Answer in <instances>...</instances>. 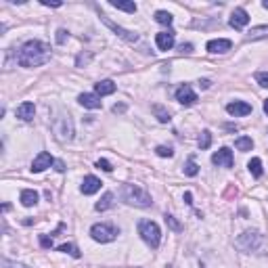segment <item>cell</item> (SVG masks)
Listing matches in <instances>:
<instances>
[{
  "instance_id": "obj_1",
  "label": "cell",
  "mask_w": 268,
  "mask_h": 268,
  "mask_svg": "<svg viewBox=\"0 0 268 268\" xmlns=\"http://www.w3.org/2000/svg\"><path fill=\"white\" fill-rule=\"evenodd\" d=\"M51 59V46L40 40H30L19 48L17 63L21 67H40Z\"/></svg>"
},
{
  "instance_id": "obj_2",
  "label": "cell",
  "mask_w": 268,
  "mask_h": 268,
  "mask_svg": "<svg viewBox=\"0 0 268 268\" xmlns=\"http://www.w3.org/2000/svg\"><path fill=\"white\" fill-rule=\"evenodd\" d=\"M119 197H122L128 206H134V208H151L153 206L151 195L147 193L145 189H140L138 185H122Z\"/></svg>"
},
{
  "instance_id": "obj_3",
  "label": "cell",
  "mask_w": 268,
  "mask_h": 268,
  "mask_svg": "<svg viewBox=\"0 0 268 268\" xmlns=\"http://www.w3.org/2000/svg\"><path fill=\"white\" fill-rule=\"evenodd\" d=\"M53 134L57 136V140H61V143H69V140H74L76 128H74L72 115H69V114H61L59 117H55V122H53Z\"/></svg>"
},
{
  "instance_id": "obj_4",
  "label": "cell",
  "mask_w": 268,
  "mask_h": 268,
  "mask_svg": "<svg viewBox=\"0 0 268 268\" xmlns=\"http://www.w3.org/2000/svg\"><path fill=\"white\" fill-rule=\"evenodd\" d=\"M138 235L143 237V241L149 245V248H159L161 243V230L157 227V222L153 220H140L138 222Z\"/></svg>"
},
{
  "instance_id": "obj_5",
  "label": "cell",
  "mask_w": 268,
  "mask_h": 268,
  "mask_svg": "<svg viewBox=\"0 0 268 268\" xmlns=\"http://www.w3.org/2000/svg\"><path fill=\"white\" fill-rule=\"evenodd\" d=\"M264 243V237L260 235V232H256V230H245V232H241V235L237 237V241H235V245L239 249H241L243 253H251V251H256V249H260V245Z\"/></svg>"
},
{
  "instance_id": "obj_6",
  "label": "cell",
  "mask_w": 268,
  "mask_h": 268,
  "mask_svg": "<svg viewBox=\"0 0 268 268\" xmlns=\"http://www.w3.org/2000/svg\"><path fill=\"white\" fill-rule=\"evenodd\" d=\"M117 235H119V229L114 227V224H109V222L95 224V227L90 229V237H93L96 243H111L117 239Z\"/></svg>"
},
{
  "instance_id": "obj_7",
  "label": "cell",
  "mask_w": 268,
  "mask_h": 268,
  "mask_svg": "<svg viewBox=\"0 0 268 268\" xmlns=\"http://www.w3.org/2000/svg\"><path fill=\"white\" fill-rule=\"evenodd\" d=\"M101 21H103V23H105V25H107V27H109V30H111V32H114V34H115V36H119V38H122V40H126V42H136V40H138V34H136V32L124 30V27H122V25H117V23H114V21H111L109 17H105V15H101Z\"/></svg>"
},
{
  "instance_id": "obj_8",
  "label": "cell",
  "mask_w": 268,
  "mask_h": 268,
  "mask_svg": "<svg viewBox=\"0 0 268 268\" xmlns=\"http://www.w3.org/2000/svg\"><path fill=\"white\" fill-rule=\"evenodd\" d=\"M55 159L51 153L48 151H40L36 157H34V161H32V172L34 174H40V172H44L46 168H51V166H55Z\"/></svg>"
},
{
  "instance_id": "obj_9",
  "label": "cell",
  "mask_w": 268,
  "mask_h": 268,
  "mask_svg": "<svg viewBox=\"0 0 268 268\" xmlns=\"http://www.w3.org/2000/svg\"><path fill=\"white\" fill-rule=\"evenodd\" d=\"M232 151L229 147H222V149H218L214 155H211V164L218 166V168H232Z\"/></svg>"
},
{
  "instance_id": "obj_10",
  "label": "cell",
  "mask_w": 268,
  "mask_h": 268,
  "mask_svg": "<svg viewBox=\"0 0 268 268\" xmlns=\"http://www.w3.org/2000/svg\"><path fill=\"white\" fill-rule=\"evenodd\" d=\"M176 101H178L180 105H195L197 103V95H195V90L189 86V84H182V86L176 90Z\"/></svg>"
},
{
  "instance_id": "obj_11",
  "label": "cell",
  "mask_w": 268,
  "mask_h": 268,
  "mask_svg": "<svg viewBox=\"0 0 268 268\" xmlns=\"http://www.w3.org/2000/svg\"><path fill=\"white\" fill-rule=\"evenodd\" d=\"M229 23H230V27H235V30H243L245 25L249 23V15H248V11L245 9H235L230 13V19H229Z\"/></svg>"
},
{
  "instance_id": "obj_12",
  "label": "cell",
  "mask_w": 268,
  "mask_h": 268,
  "mask_svg": "<svg viewBox=\"0 0 268 268\" xmlns=\"http://www.w3.org/2000/svg\"><path fill=\"white\" fill-rule=\"evenodd\" d=\"M206 48H208V53H211V55H224V53H229L232 48V42L227 40V38H216V40H210Z\"/></svg>"
},
{
  "instance_id": "obj_13",
  "label": "cell",
  "mask_w": 268,
  "mask_h": 268,
  "mask_svg": "<svg viewBox=\"0 0 268 268\" xmlns=\"http://www.w3.org/2000/svg\"><path fill=\"white\" fill-rule=\"evenodd\" d=\"M227 114L229 115H235V117L248 115V114H251V105L245 103V101H232V103L227 105Z\"/></svg>"
},
{
  "instance_id": "obj_14",
  "label": "cell",
  "mask_w": 268,
  "mask_h": 268,
  "mask_svg": "<svg viewBox=\"0 0 268 268\" xmlns=\"http://www.w3.org/2000/svg\"><path fill=\"white\" fill-rule=\"evenodd\" d=\"M77 103L86 109H101V96L96 93H82L77 96Z\"/></svg>"
},
{
  "instance_id": "obj_15",
  "label": "cell",
  "mask_w": 268,
  "mask_h": 268,
  "mask_svg": "<svg viewBox=\"0 0 268 268\" xmlns=\"http://www.w3.org/2000/svg\"><path fill=\"white\" fill-rule=\"evenodd\" d=\"M101 185L103 182L96 178V176H84V180H82V187H80V191L84 193V195H95L98 189H101Z\"/></svg>"
},
{
  "instance_id": "obj_16",
  "label": "cell",
  "mask_w": 268,
  "mask_h": 268,
  "mask_svg": "<svg viewBox=\"0 0 268 268\" xmlns=\"http://www.w3.org/2000/svg\"><path fill=\"white\" fill-rule=\"evenodd\" d=\"M155 44H157L159 51H170L174 46V32L168 30V32H159L157 36H155Z\"/></svg>"
},
{
  "instance_id": "obj_17",
  "label": "cell",
  "mask_w": 268,
  "mask_h": 268,
  "mask_svg": "<svg viewBox=\"0 0 268 268\" xmlns=\"http://www.w3.org/2000/svg\"><path fill=\"white\" fill-rule=\"evenodd\" d=\"M34 114H36V107H34V103L30 101H25V103H21L17 111H15V115L19 119H23V122H30V119H34Z\"/></svg>"
},
{
  "instance_id": "obj_18",
  "label": "cell",
  "mask_w": 268,
  "mask_h": 268,
  "mask_svg": "<svg viewBox=\"0 0 268 268\" xmlns=\"http://www.w3.org/2000/svg\"><path fill=\"white\" fill-rule=\"evenodd\" d=\"M95 93L98 96H107L115 93V82L114 80H101L98 84H95Z\"/></svg>"
},
{
  "instance_id": "obj_19",
  "label": "cell",
  "mask_w": 268,
  "mask_h": 268,
  "mask_svg": "<svg viewBox=\"0 0 268 268\" xmlns=\"http://www.w3.org/2000/svg\"><path fill=\"white\" fill-rule=\"evenodd\" d=\"M21 203H23L25 208H32L38 203V191H34V189H25V191H21Z\"/></svg>"
},
{
  "instance_id": "obj_20",
  "label": "cell",
  "mask_w": 268,
  "mask_h": 268,
  "mask_svg": "<svg viewBox=\"0 0 268 268\" xmlns=\"http://www.w3.org/2000/svg\"><path fill=\"white\" fill-rule=\"evenodd\" d=\"M111 206H114V193L107 191V193L101 197V201H96L95 210H96V211H105V210H109Z\"/></svg>"
},
{
  "instance_id": "obj_21",
  "label": "cell",
  "mask_w": 268,
  "mask_h": 268,
  "mask_svg": "<svg viewBox=\"0 0 268 268\" xmlns=\"http://www.w3.org/2000/svg\"><path fill=\"white\" fill-rule=\"evenodd\" d=\"M114 9L117 11H124V13H136V4L134 2H126V0H111L109 2Z\"/></svg>"
},
{
  "instance_id": "obj_22",
  "label": "cell",
  "mask_w": 268,
  "mask_h": 268,
  "mask_svg": "<svg viewBox=\"0 0 268 268\" xmlns=\"http://www.w3.org/2000/svg\"><path fill=\"white\" fill-rule=\"evenodd\" d=\"M248 38H249V40H262V38H268V25L251 27V30L248 32Z\"/></svg>"
},
{
  "instance_id": "obj_23",
  "label": "cell",
  "mask_w": 268,
  "mask_h": 268,
  "mask_svg": "<svg viewBox=\"0 0 268 268\" xmlns=\"http://www.w3.org/2000/svg\"><path fill=\"white\" fill-rule=\"evenodd\" d=\"M248 168H249L253 178H260V176H262V159H260V157H253L248 164Z\"/></svg>"
},
{
  "instance_id": "obj_24",
  "label": "cell",
  "mask_w": 268,
  "mask_h": 268,
  "mask_svg": "<svg viewBox=\"0 0 268 268\" xmlns=\"http://www.w3.org/2000/svg\"><path fill=\"white\" fill-rule=\"evenodd\" d=\"M235 147H237L239 151H251L253 149V140L249 136H239L235 140Z\"/></svg>"
},
{
  "instance_id": "obj_25",
  "label": "cell",
  "mask_w": 268,
  "mask_h": 268,
  "mask_svg": "<svg viewBox=\"0 0 268 268\" xmlns=\"http://www.w3.org/2000/svg\"><path fill=\"white\" fill-rule=\"evenodd\" d=\"M153 114H155V117H157L161 124H168V122L172 119L170 114H168V111H166L164 107H161V105H153Z\"/></svg>"
},
{
  "instance_id": "obj_26",
  "label": "cell",
  "mask_w": 268,
  "mask_h": 268,
  "mask_svg": "<svg viewBox=\"0 0 268 268\" xmlns=\"http://www.w3.org/2000/svg\"><path fill=\"white\" fill-rule=\"evenodd\" d=\"M155 21H157V23H161V25H172L174 17H172L168 11H157V13H155Z\"/></svg>"
},
{
  "instance_id": "obj_27",
  "label": "cell",
  "mask_w": 268,
  "mask_h": 268,
  "mask_svg": "<svg viewBox=\"0 0 268 268\" xmlns=\"http://www.w3.org/2000/svg\"><path fill=\"white\" fill-rule=\"evenodd\" d=\"M57 249H59V251H63V253H69V256H74V258H80V256H82L80 249H77L74 243H63V245H59Z\"/></svg>"
},
{
  "instance_id": "obj_28",
  "label": "cell",
  "mask_w": 268,
  "mask_h": 268,
  "mask_svg": "<svg viewBox=\"0 0 268 268\" xmlns=\"http://www.w3.org/2000/svg\"><path fill=\"white\" fill-rule=\"evenodd\" d=\"M197 172H199V166L195 164L193 157H189L187 166H185V174H187V176H197Z\"/></svg>"
},
{
  "instance_id": "obj_29",
  "label": "cell",
  "mask_w": 268,
  "mask_h": 268,
  "mask_svg": "<svg viewBox=\"0 0 268 268\" xmlns=\"http://www.w3.org/2000/svg\"><path fill=\"white\" fill-rule=\"evenodd\" d=\"M210 145H211V132L210 130H203L201 136H199V147H201V149H208Z\"/></svg>"
},
{
  "instance_id": "obj_30",
  "label": "cell",
  "mask_w": 268,
  "mask_h": 268,
  "mask_svg": "<svg viewBox=\"0 0 268 268\" xmlns=\"http://www.w3.org/2000/svg\"><path fill=\"white\" fill-rule=\"evenodd\" d=\"M164 218H166V224H168V227H170L172 230H176V232H178V230H182V224H180L178 220H176V218H174V216H170V214H166Z\"/></svg>"
},
{
  "instance_id": "obj_31",
  "label": "cell",
  "mask_w": 268,
  "mask_h": 268,
  "mask_svg": "<svg viewBox=\"0 0 268 268\" xmlns=\"http://www.w3.org/2000/svg\"><path fill=\"white\" fill-rule=\"evenodd\" d=\"M155 153H157L159 157H172V155H174V149H172V147H166V145H159L157 149H155Z\"/></svg>"
},
{
  "instance_id": "obj_32",
  "label": "cell",
  "mask_w": 268,
  "mask_h": 268,
  "mask_svg": "<svg viewBox=\"0 0 268 268\" xmlns=\"http://www.w3.org/2000/svg\"><path fill=\"white\" fill-rule=\"evenodd\" d=\"M256 82H258L262 88H268V72H258V74H256Z\"/></svg>"
},
{
  "instance_id": "obj_33",
  "label": "cell",
  "mask_w": 268,
  "mask_h": 268,
  "mask_svg": "<svg viewBox=\"0 0 268 268\" xmlns=\"http://www.w3.org/2000/svg\"><path fill=\"white\" fill-rule=\"evenodd\" d=\"M2 268H30V266H25L21 262H11L9 258H2Z\"/></svg>"
},
{
  "instance_id": "obj_34",
  "label": "cell",
  "mask_w": 268,
  "mask_h": 268,
  "mask_svg": "<svg viewBox=\"0 0 268 268\" xmlns=\"http://www.w3.org/2000/svg\"><path fill=\"white\" fill-rule=\"evenodd\" d=\"M96 168H101L103 172H111V170H114V166H111L107 159H98L96 161Z\"/></svg>"
},
{
  "instance_id": "obj_35",
  "label": "cell",
  "mask_w": 268,
  "mask_h": 268,
  "mask_svg": "<svg viewBox=\"0 0 268 268\" xmlns=\"http://www.w3.org/2000/svg\"><path fill=\"white\" fill-rule=\"evenodd\" d=\"M65 40H69V32L67 30H59L57 32V44H65Z\"/></svg>"
},
{
  "instance_id": "obj_36",
  "label": "cell",
  "mask_w": 268,
  "mask_h": 268,
  "mask_svg": "<svg viewBox=\"0 0 268 268\" xmlns=\"http://www.w3.org/2000/svg\"><path fill=\"white\" fill-rule=\"evenodd\" d=\"M40 245H42V248H53V239H48L46 235H40Z\"/></svg>"
},
{
  "instance_id": "obj_37",
  "label": "cell",
  "mask_w": 268,
  "mask_h": 268,
  "mask_svg": "<svg viewBox=\"0 0 268 268\" xmlns=\"http://www.w3.org/2000/svg\"><path fill=\"white\" fill-rule=\"evenodd\" d=\"M178 48H180V53H187V55L193 53V44H189V42H187V44H180Z\"/></svg>"
},
{
  "instance_id": "obj_38",
  "label": "cell",
  "mask_w": 268,
  "mask_h": 268,
  "mask_svg": "<svg viewBox=\"0 0 268 268\" xmlns=\"http://www.w3.org/2000/svg\"><path fill=\"white\" fill-rule=\"evenodd\" d=\"M55 170H57V172H65V164H63V161H55Z\"/></svg>"
},
{
  "instance_id": "obj_39",
  "label": "cell",
  "mask_w": 268,
  "mask_h": 268,
  "mask_svg": "<svg viewBox=\"0 0 268 268\" xmlns=\"http://www.w3.org/2000/svg\"><path fill=\"white\" fill-rule=\"evenodd\" d=\"M199 86H201V88H210L211 82H210V80H199Z\"/></svg>"
},
{
  "instance_id": "obj_40",
  "label": "cell",
  "mask_w": 268,
  "mask_h": 268,
  "mask_svg": "<svg viewBox=\"0 0 268 268\" xmlns=\"http://www.w3.org/2000/svg\"><path fill=\"white\" fill-rule=\"evenodd\" d=\"M126 107H124V105H114V114H122V111H124Z\"/></svg>"
},
{
  "instance_id": "obj_41",
  "label": "cell",
  "mask_w": 268,
  "mask_h": 268,
  "mask_svg": "<svg viewBox=\"0 0 268 268\" xmlns=\"http://www.w3.org/2000/svg\"><path fill=\"white\" fill-rule=\"evenodd\" d=\"M185 201L189 203V206H193V195L191 193H185Z\"/></svg>"
},
{
  "instance_id": "obj_42",
  "label": "cell",
  "mask_w": 268,
  "mask_h": 268,
  "mask_svg": "<svg viewBox=\"0 0 268 268\" xmlns=\"http://www.w3.org/2000/svg\"><path fill=\"white\" fill-rule=\"evenodd\" d=\"M42 4L44 6H61V2H46V0H42Z\"/></svg>"
},
{
  "instance_id": "obj_43",
  "label": "cell",
  "mask_w": 268,
  "mask_h": 268,
  "mask_svg": "<svg viewBox=\"0 0 268 268\" xmlns=\"http://www.w3.org/2000/svg\"><path fill=\"white\" fill-rule=\"evenodd\" d=\"M264 114L268 115V98H266V101H264Z\"/></svg>"
},
{
  "instance_id": "obj_44",
  "label": "cell",
  "mask_w": 268,
  "mask_h": 268,
  "mask_svg": "<svg viewBox=\"0 0 268 268\" xmlns=\"http://www.w3.org/2000/svg\"><path fill=\"white\" fill-rule=\"evenodd\" d=\"M262 6H264V9H268V0H264V2H262Z\"/></svg>"
}]
</instances>
